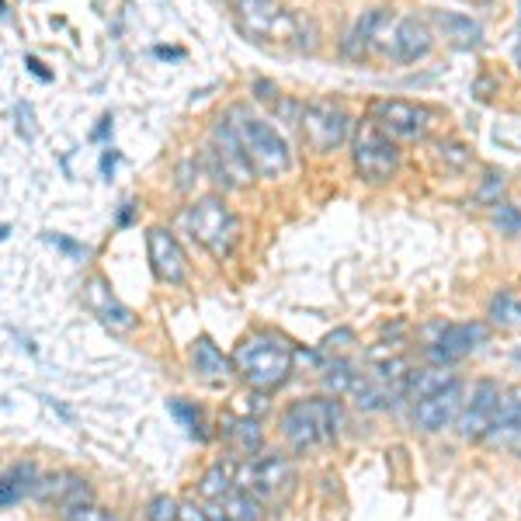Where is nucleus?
<instances>
[{
  "label": "nucleus",
  "mask_w": 521,
  "mask_h": 521,
  "mask_svg": "<svg viewBox=\"0 0 521 521\" xmlns=\"http://www.w3.org/2000/svg\"><path fill=\"white\" fill-rule=\"evenodd\" d=\"M233 376L244 379L251 390L275 393L289 383L292 365H296V344L278 330H254L233 348L230 355Z\"/></svg>",
  "instance_id": "1"
},
{
  "label": "nucleus",
  "mask_w": 521,
  "mask_h": 521,
  "mask_svg": "<svg viewBox=\"0 0 521 521\" xmlns=\"http://www.w3.org/2000/svg\"><path fill=\"white\" fill-rule=\"evenodd\" d=\"M344 410L337 396H303V400H292L289 407L278 417V431H282L285 445L292 452H313L320 445H334L341 435Z\"/></svg>",
  "instance_id": "2"
},
{
  "label": "nucleus",
  "mask_w": 521,
  "mask_h": 521,
  "mask_svg": "<svg viewBox=\"0 0 521 521\" xmlns=\"http://www.w3.org/2000/svg\"><path fill=\"white\" fill-rule=\"evenodd\" d=\"M226 122H230L244 157L251 160L254 174H261V178H282L292 167V150L282 139V132L271 126V122H264L261 115H254L251 108L233 105L226 112Z\"/></svg>",
  "instance_id": "3"
},
{
  "label": "nucleus",
  "mask_w": 521,
  "mask_h": 521,
  "mask_svg": "<svg viewBox=\"0 0 521 521\" xmlns=\"http://www.w3.org/2000/svg\"><path fill=\"white\" fill-rule=\"evenodd\" d=\"M237 25L247 39L261 46H282V49H313L306 42L310 21L299 14L285 11L278 0H240L237 4Z\"/></svg>",
  "instance_id": "4"
},
{
  "label": "nucleus",
  "mask_w": 521,
  "mask_h": 521,
  "mask_svg": "<svg viewBox=\"0 0 521 521\" xmlns=\"http://www.w3.org/2000/svg\"><path fill=\"white\" fill-rule=\"evenodd\" d=\"M185 226L192 240H198L219 261L230 258L233 247L240 244V216L219 195H205L195 205H188Z\"/></svg>",
  "instance_id": "5"
},
{
  "label": "nucleus",
  "mask_w": 521,
  "mask_h": 521,
  "mask_svg": "<svg viewBox=\"0 0 521 521\" xmlns=\"http://www.w3.org/2000/svg\"><path fill=\"white\" fill-rule=\"evenodd\" d=\"M233 480L240 490H251L264 508H282L285 501L296 490V466L282 452H271V456H254V459H237L233 466Z\"/></svg>",
  "instance_id": "6"
},
{
  "label": "nucleus",
  "mask_w": 521,
  "mask_h": 521,
  "mask_svg": "<svg viewBox=\"0 0 521 521\" xmlns=\"http://www.w3.org/2000/svg\"><path fill=\"white\" fill-rule=\"evenodd\" d=\"M351 160H355V174L369 185H383L400 167V150L383 129L372 119H365L351 136Z\"/></svg>",
  "instance_id": "7"
},
{
  "label": "nucleus",
  "mask_w": 521,
  "mask_h": 521,
  "mask_svg": "<svg viewBox=\"0 0 521 521\" xmlns=\"http://www.w3.org/2000/svg\"><path fill=\"white\" fill-rule=\"evenodd\" d=\"M202 160H205L209 178L216 181L219 188H247L254 181V167H251V160L244 157V150H240L226 115L212 126V139H209V146H205Z\"/></svg>",
  "instance_id": "8"
},
{
  "label": "nucleus",
  "mask_w": 521,
  "mask_h": 521,
  "mask_svg": "<svg viewBox=\"0 0 521 521\" xmlns=\"http://www.w3.org/2000/svg\"><path fill=\"white\" fill-rule=\"evenodd\" d=\"M299 129H303V139L313 153H334L348 143L351 136V115L344 112V105L330 98H317L299 112Z\"/></svg>",
  "instance_id": "9"
},
{
  "label": "nucleus",
  "mask_w": 521,
  "mask_h": 521,
  "mask_svg": "<svg viewBox=\"0 0 521 521\" xmlns=\"http://www.w3.org/2000/svg\"><path fill=\"white\" fill-rule=\"evenodd\" d=\"M490 341V324L487 320H462V324L442 327V334L428 344V362L452 369V365L466 362L469 355L483 348Z\"/></svg>",
  "instance_id": "10"
},
{
  "label": "nucleus",
  "mask_w": 521,
  "mask_h": 521,
  "mask_svg": "<svg viewBox=\"0 0 521 521\" xmlns=\"http://www.w3.org/2000/svg\"><path fill=\"white\" fill-rule=\"evenodd\" d=\"M372 122L393 139H424L435 122V112L424 105H414V101H403V98H386V101H376L372 105Z\"/></svg>",
  "instance_id": "11"
},
{
  "label": "nucleus",
  "mask_w": 521,
  "mask_h": 521,
  "mask_svg": "<svg viewBox=\"0 0 521 521\" xmlns=\"http://www.w3.org/2000/svg\"><path fill=\"white\" fill-rule=\"evenodd\" d=\"M497 396H501V383L497 379H476L473 390L462 393V407L456 417V431L462 442H483L490 428V417H494Z\"/></svg>",
  "instance_id": "12"
},
{
  "label": "nucleus",
  "mask_w": 521,
  "mask_h": 521,
  "mask_svg": "<svg viewBox=\"0 0 521 521\" xmlns=\"http://www.w3.org/2000/svg\"><path fill=\"white\" fill-rule=\"evenodd\" d=\"M462 393H466V386H462L459 379H452V383L442 386L438 393L410 403V407H414L410 410V417H414V424L424 431V435H438V431L456 424L459 407H462Z\"/></svg>",
  "instance_id": "13"
},
{
  "label": "nucleus",
  "mask_w": 521,
  "mask_h": 521,
  "mask_svg": "<svg viewBox=\"0 0 521 521\" xmlns=\"http://www.w3.org/2000/svg\"><path fill=\"white\" fill-rule=\"evenodd\" d=\"M146 254H150V268L157 275V282L164 285H181L188 278V258H185V247L178 244L171 230L164 226H153L146 233Z\"/></svg>",
  "instance_id": "14"
},
{
  "label": "nucleus",
  "mask_w": 521,
  "mask_h": 521,
  "mask_svg": "<svg viewBox=\"0 0 521 521\" xmlns=\"http://www.w3.org/2000/svg\"><path fill=\"white\" fill-rule=\"evenodd\" d=\"M84 306L108 330H115V334H126V330L136 327V313H132L129 306L122 303V299L115 296L112 289H108V282L101 275H94L91 282L84 285Z\"/></svg>",
  "instance_id": "15"
},
{
  "label": "nucleus",
  "mask_w": 521,
  "mask_h": 521,
  "mask_svg": "<svg viewBox=\"0 0 521 521\" xmlns=\"http://www.w3.org/2000/svg\"><path fill=\"white\" fill-rule=\"evenodd\" d=\"M435 49V32L424 18L417 14H407L393 25L390 35V56L396 63H417Z\"/></svg>",
  "instance_id": "16"
},
{
  "label": "nucleus",
  "mask_w": 521,
  "mask_h": 521,
  "mask_svg": "<svg viewBox=\"0 0 521 521\" xmlns=\"http://www.w3.org/2000/svg\"><path fill=\"white\" fill-rule=\"evenodd\" d=\"M487 445H515L521 442V383L515 386H501V396H497L494 417H490V428L483 435Z\"/></svg>",
  "instance_id": "17"
},
{
  "label": "nucleus",
  "mask_w": 521,
  "mask_h": 521,
  "mask_svg": "<svg viewBox=\"0 0 521 521\" xmlns=\"http://www.w3.org/2000/svg\"><path fill=\"white\" fill-rule=\"evenodd\" d=\"M32 494L39 497V501H46V504H56L60 511L94 501V494H91V487H87V480H84V476H77V473L39 476V483H35Z\"/></svg>",
  "instance_id": "18"
},
{
  "label": "nucleus",
  "mask_w": 521,
  "mask_h": 521,
  "mask_svg": "<svg viewBox=\"0 0 521 521\" xmlns=\"http://www.w3.org/2000/svg\"><path fill=\"white\" fill-rule=\"evenodd\" d=\"M219 435H223L226 449L233 452V459H254V456H261V449H264V431L254 417L226 414Z\"/></svg>",
  "instance_id": "19"
},
{
  "label": "nucleus",
  "mask_w": 521,
  "mask_h": 521,
  "mask_svg": "<svg viewBox=\"0 0 521 521\" xmlns=\"http://www.w3.org/2000/svg\"><path fill=\"white\" fill-rule=\"evenodd\" d=\"M431 25L442 32V39L449 42L452 49H476L483 42V25L473 21L469 14H459V11H431Z\"/></svg>",
  "instance_id": "20"
},
{
  "label": "nucleus",
  "mask_w": 521,
  "mask_h": 521,
  "mask_svg": "<svg viewBox=\"0 0 521 521\" xmlns=\"http://www.w3.org/2000/svg\"><path fill=\"white\" fill-rule=\"evenodd\" d=\"M188 358H192V372L202 379V383H223L226 376H233V362L212 344V337H205V334L192 341Z\"/></svg>",
  "instance_id": "21"
},
{
  "label": "nucleus",
  "mask_w": 521,
  "mask_h": 521,
  "mask_svg": "<svg viewBox=\"0 0 521 521\" xmlns=\"http://www.w3.org/2000/svg\"><path fill=\"white\" fill-rule=\"evenodd\" d=\"M39 483V469L32 462H18L7 473H0V508H14L18 501H25Z\"/></svg>",
  "instance_id": "22"
},
{
  "label": "nucleus",
  "mask_w": 521,
  "mask_h": 521,
  "mask_svg": "<svg viewBox=\"0 0 521 521\" xmlns=\"http://www.w3.org/2000/svg\"><path fill=\"white\" fill-rule=\"evenodd\" d=\"M452 372L442 369V365H428V369H407V379H403V400L417 403L424 400V396L438 393L442 386L452 383Z\"/></svg>",
  "instance_id": "23"
},
{
  "label": "nucleus",
  "mask_w": 521,
  "mask_h": 521,
  "mask_svg": "<svg viewBox=\"0 0 521 521\" xmlns=\"http://www.w3.org/2000/svg\"><path fill=\"white\" fill-rule=\"evenodd\" d=\"M233 466H237V459L233 462H212V466L202 473V480H198V497L209 501V504L223 501V497L237 487V480H233Z\"/></svg>",
  "instance_id": "24"
},
{
  "label": "nucleus",
  "mask_w": 521,
  "mask_h": 521,
  "mask_svg": "<svg viewBox=\"0 0 521 521\" xmlns=\"http://www.w3.org/2000/svg\"><path fill=\"white\" fill-rule=\"evenodd\" d=\"M487 324H490V330H521V299L515 292L501 289L490 296Z\"/></svg>",
  "instance_id": "25"
},
{
  "label": "nucleus",
  "mask_w": 521,
  "mask_h": 521,
  "mask_svg": "<svg viewBox=\"0 0 521 521\" xmlns=\"http://www.w3.org/2000/svg\"><path fill=\"white\" fill-rule=\"evenodd\" d=\"M167 410L178 417V424L188 431V438H195L198 445L209 442V424H205V414H202V407H198V403L181 400V396H171V400H167Z\"/></svg>",
  "instance_id": "26"
},
{
  "label": "nucleus",
  "mask_w": 521,
  "mask_h": 521,
  "mask_svg": "<svg viewBox=\"0 0 521 521\" xmlns=\"http://www.w3.org/2000/svg\"><path fill=\"white\" fill-rule=\"evenodd\" d=\"M219 508L230 515V521H261L264 518V504L251 494V490H240V487H233L230 494L219 501Z\"/></svg>",
  "instance_id": "27"
},
{
  "label": "nucleus",
  "mask_w": 521,
  "mask_h": 521,
  "mask_svg": "<svg viewBox=\"0 0 521 521\" xmlns=\"http://www.w3.org/2000/svg\"><path fill=\"white\" fill-rule=\"evenodd\" d=\"M355 365L348 362V358H330V362L324 365V372H320V379H324V390L341 396L351 390V383H355Z\"/></svg>",
  "instance_id": "28"
},
{
  "label": "nucleus",
  "mask_w": 521,
  "mask_h": 521,
  "mask_svg": "<svg viewBox=\"0 0 521 521\" xmlns=\"http://www.w3.org/2000/svg\"><path fill=\"white\" fill-rule=\"evenodd\" d=\"M271 403H268V393H261V390H251V393H240L237 400L230 403V414H237V417H258L268 410Z\"/></svg>",
  "instance_id": "29"
},
{
  "label": "nucleus",
  "mask_w": 521,
  "mask_h": 521,
  "mask_svg": "<svg viewBox=\"0 0 521 521\" xmlns=\"http://www.w3.org/2000/svg\"><path fill=\"white\" fill-rule=\"evenodd\" d=\"M504 188H508V178H504V174H497V171H490L487 178H483L480 192H476V202H480V205H490V209H494V205L501 202Z\"/></svg>",
  "instance_id": "30"
},
{
  "label": "nucleus",
  "mask_w": 521,
  "mask_h": 521,
  "mask_svg": "<svg viewBox=\"0 0 521 521\" xmlns=\"http://www.w3.org/2000/svg\"><path fill=\"white\" fill-rule=\"evenodd\" d=\"M494 226L501 233H508V237H515V233H521V209H515L511 202H497L494 205Z\"/></svg>",
  "instance_id": "31"
},
{
  "label": "nucleus",
  "mask_w": 521,
  "mask_h": 521,
  "mask_svg": "<svg viewBox=\"0 0 521 521\" xmlns=\"http://www.w3.org/2000/svg\"><path fill=\"white\" fill-rule=\"evenodd\" d=\"M60 515H63V521H115L112 511L98 508L94 501L77 504V508H66V511H60Z\"/></svg>",
  "instance_id": "32"
},
{
  "label": "nucleus",
  "mask_w": 521,
  "mask_h": 521,
  "mask_svg": "<svg viewBox=\"0 0 521 521\" xmlns=\"http://www.w3.org/2000/svg\"><path fill=\"white\" fill-rule=\"evenodd\" d=\"M146 518L150 521H178V501L167 494H157L150 501V511H146Z\"/></svg>",
  "instance_id": "33"
},
{
  "label": "nucleus",
  "mask_w": 521,
  "mask_h": 521,
  "mask_svg": "<svg viewBox=\"0 0 521 521\" xmlns=\"http://www.w3.org/2000/svg\"><path fill=\"white\" fill-rule=\"evenodd\" d=\"M351 344H355V330L351 327H341L324 337V351H344V348H351Z\"/></svg>",
  "instance_id": "34"
},
{
  "label": "nucleus",
  "mask_w": 521,
  "mask_h": 521,
  "mask_svg": "<svg viewBox=\"0 0 521 521\" xmlns=\"http://www.w3.org/2000/svg\"><path fill=\"white\" fill-rule=\"evenodd\" d=\"M14 115H18V132H21V139H25V143H32V139H35L32 108H28L25 101H18V105H14Z\"/></svg>",
  "instance_id": "35"
},
{
  "label": "nucleus",
  "mask_w": 521,
  "mask_h": 521,
  "mask_svg": "<svg viewBox=\"0 0 521 521\" xmlns=\"http://www.w3.org/2000/svg\"><path fill=\"white\" fill-rule=\"evenodd\" d=\"M46 244L60 247V251H66L70 258H87V247L84 244H73L70 237H60V233H46Z\"/></svg>",
  "instance_id": "36"
},
{
  "label": "nucleus",
  "mask_w": 521,
  "mask_h": 521,
  "mask_svg": "<svg viewBox=\"0 0 521 521\" xmlns=\"http://www.w3.org/2000/svg\"><path fill=\"white\" fill-rule=\"evenodd\" d=\"M178 521H205V508L195 501H185L178 504Z\"/></svg>",
  "instance_id": "37"
},
{
  "label": "nucleus",
  "mask_w": 521,
  "mask_h": 521,
  "mask_svg": "<svg viewBox=\"0 0 521 521\" xmlns=\"http://www.w3.org/2000/svg\"><path fill=\"white\" fill-rule=\"evenodd\" d=\"M25 66H28V73H35V77L42 80V84H49V80H53V73L46 70V63H42L39 56H25Z\"/></svg>",
  "instance_id": "38"
},
{
  "label": "nucleus",
  "mask_w": 521,
  "mask_h": 521,
  "mask_svg": "<svg viewBox=\"0 0 521 521\" xmlns=\"http://www.w3.org/2000/svg\"><path fill=\"white\" fill-rule=\"evenodd\" d=\"M115 164H119V153H115V150H112V146H108V150H105V153H101V174H105V178H112Z\"/></svg>",
  "instance_id": "39"
},
{
  "label": "nucleus",
  "mask_w": 521,
  "mask_h": 521,
  "mask_svg": "<svg viewBox=\"0 0 521 521\" xmlns=\"http://www.w3.org/2000/svg\"><path fill=\"white\" fill-rule=\"evenodd\" d=\"M254 91H258V98L261 101H271L278 94V87L271 84V80H254Z\"/></svg>",
  "instance_id": "40"
},
{
  "label": "nucleus",
  "mask_w": 521,
  "mask_h": 521,
  "mask_svg": "<svg viewBox=\"0 0 521 521\" xmlns=\"http://www.w3.org/2000/svg\"><path fill=\"white\" fill-rule=\"evenodd\" d=\"M205 521H230V515L219 504H205Z\"/></svg>",
  "instance_id": "41"
},
{
  "label": "nucleus",
  "mask_w": 521,
  "mask_h": 521,
  "mask_svg": "<svg viewBox=\"0 0 521 521\" xmlns=\"http://www.w3.org/2000/svg\"><path fill=\"white\" fill-rule=\"evenodd\" d=\"M153 53H157L160 60H181V56H185V53H181V49H167V46H157V49H153Z\"/></svg>",
  "instance_id": "42"
},
{
  "label": "nucleus",
  "mask_w": 521,
  "mask_h": 521,
  "mask_svg": "<svg viewBox=\"0 0 521 521\" xmlns=\"http://www.w3.org/2000/svg\"><path fill=\"white\" fill-rule=\"evenodd\" d=\"M108 129H112V115H105V119H101V126L91 132V139H105Z\"/></svg>",
  "instance_id": "43"
},
{
  "label": "nucleus",
  "mask_w": 521,
  "mask_h": 521,
  "mask_svg": "<svg viewBox=\"0 0 521 521\" xmlns=\"http://www.w3.org/2000/svg\"><path fill=\"white\" fill-rule=\"evenodd\" d=\"M129 219H132V202L122 205V212H119V226H129Z\"/></svg>",
  "instance_id": "44"
},
{
  "label": "nucleus",
  "mask_w": 521,
  "mask_h": 521,
  "mask_svg": "<svg viewBox=\"0 0 521 521\" xmlns=\"http://www.w3.org/2000/svg\"><path fill=\"white\" fill-rule=\"evenodd\" d=\"M7 237H11V226H7V223H0V240H7Z\"/></svg>",
  "instance_id": "45"
},
{
  "label": "nucleus",
  "mask_w": 521,
  "mask_h": 521,
  "mask_svg": "<svg viewBox=\"0 0 521 521\" xmlns=\"http://www.w3.org/2000/svg\"><path fill=\"white\" fill-rule=\"evenodd\" d=\"M223 4H233V7H237V4H240V0H223Z\"/></svg>",
  "instance_id": "46"
},
{
  "label": "nucleus",
  "mask_w": 521,
  "mask_h": 521,
  "mask_svg": "<svg viewBox=\"0 0 521 521\" xmlns=\"http://www.w3.org/2000/svg\"><path fill=\"white\" fill-rule=\"evenodd\" d=\"M473 4H490V0H473Z\"/></svg>",
  "instance_id": "47"
},
{
  "label": "nucleus",
  "mask_w": 521,
  "mask_h": 521,
  "mask_svg": "<svg viewBox=\"0 0 521 521\" xmlns=\"http://www.w3.org/2000/svg\"><path fill=\"white\" fill-rule=\"evenodd\" d=\"M0 11H4V0H0Z\"/></svg>",
  "instance_id": "48"
}]
</instances>
